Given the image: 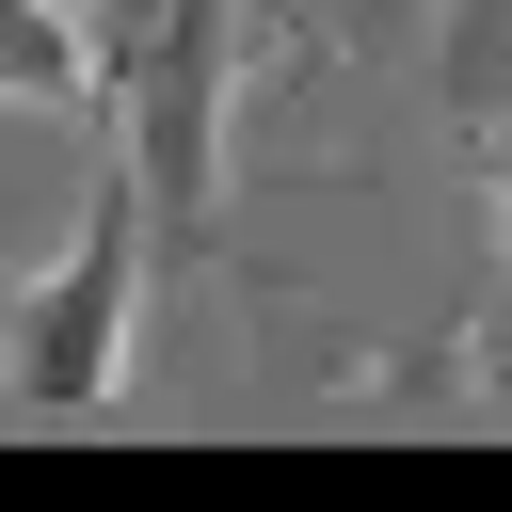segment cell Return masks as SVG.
I'll use <instances>...</instances> for the list:
<instances>
[{
    "label": "cell",
    "instance_id": "6da1fadb",
    "mask_svg": "<svg viewBox=\"0 0 512 512\" xmlns=\"http://www.w3.org/2000/svg\"><path fill=\"white\" fill-rule=\"evenodd\" d=\"M80 80L128 128V192L160 240L224 208V96H240V0H64Z\"/></svg>",
    "mask_w": 512,
    "mask_h": 512
},
{
    "label": "cell",
    "instance_id": "7a4b0ae2",
    "mask_svg": "<svg viewBox=\"0 0 512 512\" xmlns=\"http://www.w3.org/2000/svg\"><path fill=\"white\" fill-rule=\"evenodd\" d=\"M144 256H160V224H144V192H128V160H112L96 208H80V240H64L48 272H0V400H16V416H112V400H128Z\"/></svg>",
    "mask_w": 512,
    "mask_h": 512
},
{
    "label": "cell",
    "instance_id": "3957f363",
    "mask_svg": "<svg viewBox=\"0 0 512 512\" xmlns=\"http://www.w3.org/2000/svg\"><path fill=\"white\" fill-rule=\"evenodd\" d=\"M0 96H16V112H80V96H96L64 0H0Z\"/></svg>",
    "mask_w": 512,
    "mask_h": 512
}]
</instances>
